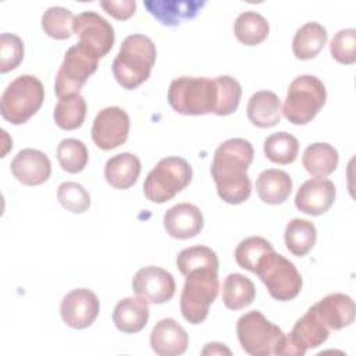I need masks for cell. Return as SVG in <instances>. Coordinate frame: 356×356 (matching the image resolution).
Returning a JSON list of instances; mask_svg holds the SVG:
<instances>
[{
    "label": "cell",
    "mask_w": 356,
    "mask_h": 356,
    "mask_svg": "<svg viewBox=\"0 0 356 356\" xmlns=\"http://www.w3.org/2000/svg\"><path fill=\"white\" fill-rule=\"evenodd\" d=\"M99 57L89 49L76 43L71 46L64 56L63 64L56 75L54 92L58 99L68 95H78L88 81L96 72Z\"/></svg>",
    "instance_id": "10"
},
{
    "label": "cell",
    "mask_w": 356,
    "mask_h": 356,
    "mask_svg": "<svg viewBox=\"0 0 356 356\" xmlns=\"http://www.w3.org/2000/svg\"><path fill=\"white\" fill-rule=\"evenodd\" d=\"M325 100L327 90L321 79L314 75H299L289 83L281 111L289 122L305 125L318 114Z\"/></svg>",
    "instance_id": "6"
},
{
    "label": "cell",
    "mask_w": 356,
    "mask_h": 356,
    "mask_svg": "<svg viewBox=\"0 0 356 356\" xmlns=\"http://www.w3.org/2000/svg\"><path fill=\"white\" fill-rule=\"evenodd\" d=\"M254 274L263 281L271 298L281 302L296 298L303 285L295 264L274 250L259 260Z\"/></svg>",
    "instance_id": "8"
},
{
    "label": "cell",
    "mask_w": 356,
    "mask_h": 356,
    "mask_svg": "<svg viewBox=\"0 0 356 356\" xmlns=\"http://www.w3.org/2000/svg\"><path fill=\"white\" fill-rule=\"evenodd\" d=\"M74 33L79 38V44L92 50L99 58L113 49L115 33L113 25L95 11H83L74 18Z\"/></svg>",
    "instance_id": "12"
},
{
    "label": "cell",
    "mask_w": 356,
    "mask_h": 356,
    "mask_svg": "<svg viewBox=\"0 0 356 356\" xmlns=\"http://www.w3.org/2000/svg\"><path fill=\"white\" fill-rule=\"evenodd\" d=\"M156 56V44L149 36H127L111 65L115 81L128 90L138 88L150 76Z\"/></svg>",
    "instance_id": "3"
},
{
    "label": "cell",
    "mask_w": 356,
    "mask_h": 356,
    "mask_svg": "<svg viewBox=\"0 0 356 356\" xmlns=\"http://www.w3.org/2000/svg\"><path fill=\"white\" fill-rule=\"evenodd\" d=\"M11 172L17 181L28 186L44 184L51 174L49 157L38 149H22L10 164Z\"/></svg>",
    "instance_id": "17"
},
{
    "label": "cell",
    "mask_w": 356,
    "mask_h": 356,
    "mask_svg": "<svg viewBox=\"0 0 356 356\" xmlns=\"http://www.w3.org/2000/svg\"><path fill=\"white\" fill-rule=\"evenodd\" d=\"M149 303L140 296H129L121 299L113 312L115 327L125 334H135L145 328L149 320Z\"/></svg>",
    "instance_id": "22"
},
{
    "label": "cell",
    "mask_w": 356,
    "mask_h": 356,
    "mask_svg": "<svg viewBox=\"0 0 356 356\" xmlns=\"http://www.w3.org/2000/svg\"><path fill=\"white\" fill-rule=\"evenodd\" d=\"M218 268L204 267L189 271L181 292V313L191 324H200L209 316L210 305L218 295Z\"/></svg>",
    "instance_id": "4"
},
{
    "label": "cell",
    "mask_w": 356,
    "mask_h": 356,
    "mask_svg": "<svg viewBox=\"0 0 356 356\" xmlns=\"http://www.w3.org/2000/svg\"><path fill=\"white\" fill-rule=\"evenodd\" d=\"M145 8L163 25L177 26L195 18L206 6L204 0H147Z\"/></svg>",
    "instance_id": "20"
},
{
    "label": "cell",
    "mask_w": 356,
    "mask_h": 356,
    "mask_svg": "<svg viewBox=\"0 0 356 356\" xmlns=\"http://www.w3.org/2000/svg\"><path fill=\"white\" fill-rule=\"evenodd\" d=\"M57 199L65 210L75 214L85 213L90 206L89 192L81 184L72 181H67L58 185Z\"/></svg>",
    "instance_id": "37"
},
{
    "label": "cell",
    "mask_w": 356,
    "mask_h": 356,
    "mask_svg": "<svg viewBox=\"0 0 356 356\" xmlns=\"http://www.w3.org/2000/svg\"><path fill=\"white\" fill-rule=\"evenodd\" d=\"M256 192L267 204L284 203L292 192V179L289 174L282 170H264L256 179Z\"/></svg>",
    "instance_id": "25"
},
{
    "label": "cell",
    "mask_w": 356,
    "mask_h": 356,
    "mask_svg": "<svg viewBox=\"0 0 356 356\" xmlns=\"http://www.w3.org/2000/svg\"><path fill=\"white\" fill-rule=\"evenodd\" d=\"M327 39V29L321 24L306 22L295 32L292 40L293 56L299 60H312L323 50Z\"/></svg>",
    "instance_id": "26"
},
{
    "label": "cell",
    "mask_w": 356,
    "mask_h": 356,
    "mask_svg": "<svg viewBox=\"0 0 356 356\" xmlns=\"http://www.w3.org/2000/svg\"><path fill=\"white\" fill-rule=\"evenodd\" d=\"M242 96L239 82L229 75L216 78L179 76L167 92L168 104L182 115H229L236 111Z\"/></svg>",
    "instance_id": "1"
},
{
    "label": "cell",
    "mask_w": 356,
    "mask_h": 356,
    "mask_svg": "<svg viewBox=\"0 0 356 356\" xmlns=\"http://www.w3.org/2000/svg\"><path fill=\"white\" fill-rule=\"evenodd\" d=\"M222 303L229 310H241L249 306L256 296L253 282L243 274H228L222 282Z\"/></svg>",
    "instance_id": "28"
},
{
    "label": "cell",
    "mask_w": 356,
    "mask_h": 356,
    "mask_svg": "<svg viewBox=\"0 0 356 356\" xmlns=\"http://www.w3.org/2000/svg\"><path fill=\"white\" fill-rule=\"evenodd\" d=\"M88 159V149L79 139L67 138L63 139L57 146L58 164L64 171L70 174L81 172L86 167Z\"/></svg>",
    "instance_id": "33"
},
{
    "label": "cell",
    "mask_w": 356,
    "mask_h": 356,
    "mask_svg": "<svg viewBox=\"0 0 356 356\" xmlns=\"http://www.w3.org/2000/svg\"><path fill=\"white\" fill-rule=\"evenodd\" d=\"M330 335V330L309 309L293 325L288 335H284L281 343L275 348L274 355L303 356L307 349L323 345Z\"/></svg>",
    "instance_id": "11"
},
{
    "label": "cell",
    "mask_w": 356,
    "mask_h": 356,
    "mask_svg": "<svg viewBox=\"0 0 356 356\" xmlns=\"http://www.w3.org/2000/svg\"><path fill=\"white\" fill-rule=\"evenodd\" d=\"M202 355H231V350L220 342H209L202 349Z\"/></svg>",
    "instance_id": "41"
},
{
    "label": "cell",
    "mask_w": 356,
    "mask_h": 356,
    "mask_svg": "<svg viewBox=\"0 0 356 356\" xmlns=\"http://www.w3.org/2000/svg\"><path fill=\"white\" fill-rule=\"evenodd\" d=\"M310 309L328 330H342L355 320V302L345 293H330Z\"/></svg>",
    "instance_id": "18"
},
{
    "label": "cell",
    "mask_w": 356,
    "mask_h": 356,
    "mask_svg": "<svg viewBox=\"0 0 356 356\" xmlns=\"http://www.w3.org/2000/svg\"><path fill=\"white\" fill-rule=\"evenodd\" d=\"M132 291L135 295L147 300V303L161 305L172 299L175 281L167 270L157 266H147L138 270L134 275Z\"/></svg>",
    "instance_id": "14"
},
{
    "label": "cell",
    "mask_w": 356,
    "mask_h": 356,
    "mask_svg": "<svg viewBox=\"0 0 356 356\" xmlns=\"http://www.w3.org/2000/svg\"><path fill=\"white\" fill-rule=\"evenodd\" d=\"M102 8L114 17L115 19H128L136 11V1L135 0H120V1H100Z\"/></svg>",
    "instance_id": "40"
},
{
    "label": "cell",
    "mask_w": 356,
    "mask_h": 356,
    "mask_svg": "<svg viewBox=\"0 0 356 356\" xmlns=\"http://www.w3.org/2000/svg\"><path fill=\"white\" fill-rule=\"evenodd\" d=\"M316 239H317V229L314 224L309 220L293 218L285 227L284 241H285L286 249L293 256L302 257L307 254L316 245Z\"/></svg>",
    "instance_id": "29"
},
{
    "label": "cell",
    "mask_w": 356,
    "mask_h": 356,
    "mask_svg": "<svg viewBox=\"0 0 356 356\" xmlns=\"http://www.w3.org/2000/svg\"><path fill=\"white\" fill-rule=\"evenodd\" d=\"M266 157L275 164H291L299 152L298 139L288 132H275L266 138L263 146Z\"/></svg>",
    "instance_id": "32"
},
{
    "label": "cell",
    "mask_w": 356,
    "mask_h": 356,
    "mask_svg": "<svg viewBox=\"0 0 356 356\" xmlns=\"http://www.w3.org/2000/svg\"><path fill=\"white\" fill-rule=\"evenodd\" d=\"M164 229L171 238L189 239L200 234L204 221L197 206L192 203H178L164 214Z\"/></svg>",
    "instance_id": "19"
},
{
    "label": "cell",
    "mask_w": 356,
    "mask_h": 356,
    "mask_svg": "<svg viewBox=\"0 0 356 356\" xmlns=\"http://www.w3.org/2000/svg\"><path fill=\"white\" fill-rule=\"evenodd\" d=\"M177 267L182 275H186L189 271L204 267L218 268V257L216 252L203 245L191 246L182 249L177 256Z\"/></svg>",
    "instance_id": "36"
},
{
    "label": "cell",
    "mask_w": 356,
    "mask_h": 356,
    "mask_svg": "<svg viewBox=\"0 0 356 356\" xmlns=\"http://www.w3.org/2000/svg\"><path fill=\"white\" fill-rule=\"evenodd\" d=\"M99 310L100 303L96 293L86 288L72 289L63 298L60 305L63 321L74 330H83L92 325Z\"/></svg>",
    "instance_id": "15"
},
{
    "label": "cell",
    "mask_w": 356,
    "mask_h": 356,
    "mask_svg": "<svg viewBox=\"0 0 356 356\" xmlns=\"http://www.w3.org/2000/svg\"><path fill=\"white\" fill-rule=\"evenodd\" d=\"M338 152L334 146L324 142H316L309 145L302 156V164L305 170L317 178H325L337 170Z\"/></svg>",
    "instance_id": "27"
},
{
    "label": "cell",
    "mask_w": 356,
    "mask_h": 356,
    "mask_svg": "<svg viewBox=\"0 0 356 356\" xmlns=\"http://www.w3.org/2000/svg\"><path fill=\"white\" fill-rule=\"evenodd\" d=\"M24 60V42L14 33L0 35V72L15 70Z\"/></svg>",
    "instance_id": "39"
},
{
    "label": "cell",
    "mask_w": 356,
    "mask_h": 356,
    "mask_svg": "<svg viewBox=\"0 0 356 356\" xmlns=\"http://www.w3.org/2000/svg\"><path fill=\"white\" fill-rule=\"evenodd\" d=\"M44 100L42 82L33 75H19L4 89L0 99L1 117L13 125L25 124Z\"/></svg>",
    "instance_id": "5"
},
{
    "label": "cell",
    "mask_w": 356,
    "mask_h": 356,
    "mask_svg": "<svg viewBox=\"0 0 356 356\" xmlns=\"http://www.w3.org/2000/svg\"><path fill=\"white\" fill-rule=\"evenodd\" d=\"M335 185L327 178H312L300 185L295 196V206L309 216H321L335 200Z\"/></svg>",
    "instance_id": "16"
},
{
    "label": "cell",
    "mask_w": 356,
    "mask_h": 356,
    "mask_svg": "<svg viewBox=\"0 0 356 356\" xmlns=\"http://www.w3.org/2000/svg\"><path fill=\"white\" fill-rule=\"evenodd\" d=\"M189 338L184 327L174 318H161L150 334L152 349L160 356H177L185 353Z\"/></svg>",
    "instance_id": "21"
},
{
    "label": "cell",
    "mask_w": 356,
    "mask_h": 356,
    "mask_svg": "<svg viewBox=\"0 0 356 356\" xmlns=\"http://www.w3.org/2000/svg\"><path fill=\"white\" fill-rule=\"evenodd\" d=\"M140 160L138 156L124 152L113 156L104 165V178L115 189H128L134 186L140 174Z\"/></svg>",
    "instance_id": "23"
},
{
    "label": "cell",
    "mask_w": 356,
    "mask_h": 356,
    "mask_svg": "<svg viewBox=\"0 0 356 356\" xmlns=\"http://www.w3.org/2000/svg\"><path fill=\"white\" fill-rule=\"evenodd\" d=\"M86 117V102L85 99L78 95H68L58 99L53 118L58 128L65 131H72L79 128Z\"/></svg>",
    "instance_id": "31"
},
{
    "label": "cell",
    "mask_w": 356,
    "mask_h": 356,
    "mask_svg": "<svg viewBox=\"0 0 356 356\" xmlns=\"http://www.w3.org/2000/svg\"><path fill=\"white\" fill-rule=\"evenodd\" d=\"M129 117L121 107H106L97 113L92 125V139L102 150H111L127 142Z\"/></svg>",
    "instance_id": "13"
},
{
    "label": "cell",
    "mask_w": 356,
    "mask_h": 356,
    "mask_svg": "<svg viewBox=\"0 0 356 356\" xmlns=\"http://www.w3.org/2000/svg\"><path fill=\"white\" fill-rule=\"evenodd\" d=\"M274 250L273 245L261 236H248L239 242L235 249V261L243 270L254 274L259 260L267 253Z\"/></svg>",
    "instance_id": "34"
},
{
    "label": "cell",
    "mask_w": 356,
    "mask_h": 356,
    "mask_svg": "<svg viewBox=\"0 0 356 356\" xmlns=\"http://www.w3.org/2000/svg\"><path fill=\"white\" fill-rule=\"evenodd\" d=\"M246 114L249 121L259 128H271L280 124L281 103L271 90H259L248 102Z\"/></svg>",
    "instance_id": "24"
},
{
    "label": "cell",
    "mask_w": 356,
    "mask_h": 356,
    "mask_svg": "<svg viewBox=\"0 0 356 356\" xmlns=\"http://www.w3.org/2000/svg\"><path fill=\"white\" fill-rule=\"evenodd\" d=\"M75 15L64 7H50L42 15V29L53 39L64 40L72 36Z\"/></svg>",
    "instance_id": "35"
},
{
    "label": "cell",
    "mask_w": 356,
    "mask_h": 356,
    "mask_svg": "<svg viewBox=\"0 0 356 356\" xmlns=\"http://www.w3.org/2000/svg\"><path fill=\"white\" fill-rule=\"evenodd\" d=\"M254 150L249 140L231 138L214 152L210 167L218 196L228 204H241L252 192L248 168L253 161Z\"/></svg>",
    "instance_id": "2"
},
{
    "label": "cell",
    "mask_w": 356,
    "mask_h": 356,
    "mask_svg": "<svg viewBox=\"0 0 356 356\" xmlns=\"http://www.w3.org/2000/svg\"><path fill=\"white\" fill-rule=\"evenodd\" d=\"M330 51L335 61L352 65L356 61V29L346 28L335 33L330 43Z\"/></svg>",
    "instance_id": "38"
},
{
    "label": "cell",
    "mask_w": 356,
    "mask_h": 356,
    "mask_svg": "<svg viewBox=\"0 0 356 356\" xmlns=\"http://www.w3.org/2000/svg\"><path fill=\"white\" fill-rule=\"evenodd\" d=\"M270 25L267 19L256 11L241 13L234 22L235 38L245 46H256L268 36Z\"/></svg>",
    "instance_id": "30"
},
{
    "label": "cell",
    "mask_w": 356,
    "mask_h": 356,
    "mask_svg": "<svg viewBox=\"0 0 356 356\" xmlns=\"http://www.w3.org/2000/svg\"><path fill=\"white\" fill-rule=\"evenodd\" d=\"M236 335L248 355L270 356L274 355L285 334L278 325L267 320L261 312L252 310L238 318Z\"/></svg>",
    "instance_id": "9"
},
{
    "label": "cell",
    "mask_w": 356,
    "mask_h": 356,
    "mask_svg": "<svg viewBox=\"0 0 356 356\" xmlns=\"http://www.w3.org/2000/svg\"><path fill=\"white\" fill-rule=\"evenodd\" d=\"M192 167L182 157H164L147 174L143 193L153 203H165L192 181Z\"/></svg>",
    "instance_id": "7"
}]
</instances>
